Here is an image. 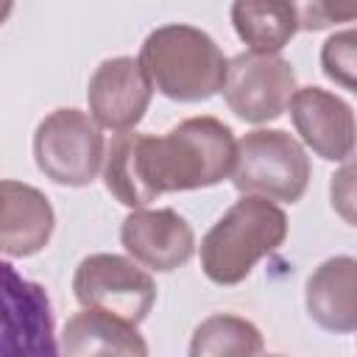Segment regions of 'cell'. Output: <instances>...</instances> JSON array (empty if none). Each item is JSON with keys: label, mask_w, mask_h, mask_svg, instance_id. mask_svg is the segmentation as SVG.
<instances>
[{"label": "cell", "mask_w": 357, "mask_h": 357, "mask_svg": "<svg viewBox=\"0 0 357 357\" xmlns=\"http://www.w3.org/2000/svg\"><path fill=\"white\" fill-rule=\"evenodd\" d=\"M237 139L218 117H187L167 134H114L106 145L103 184L131 212L165 192L215 187L231 176Z\"/></svg>", "instance_id": "6da1fadb"}, {"label": "cell", "mask_w": 357, "mask_h": 357, "mask_svg": "<svg viewBox=\"0 0 357 357\" xmlns=\"http://www.w3.org/2000/svg\"><path fill=\"white\" fill-rule=\"evenodd\" d=\"M139 64L153 89L178 103L209 100L223 92L229 75V59L218 42L184 22L153 28L139 47Z\"/></svg>", "instance_id": "7a4b0ae2"}, {"label": "cell", "mask_w": 357, "mask_h": 357, "mask_svg": "<svg viewBox=\"0 0 357 357\" xmlns=\"http://www.w3.org/2000/svg\"><path fill=\"white\" fill-rule=\"evenodd\" d=\"M287 237V215L268 198L243 195L201 240V268L209 282L240 284L254 265Z\"/></svg>", "instance_id": "3957f363"}, {"label": "cell", "mask_w": 357, "mask_h": 357, "mask_svg": "<svg viewBox=\"0 0 357 357\" xmlns=\"http://www.w3.org/2000/svg\"><path fill=\"white\" fill-rule=\"evenodd\" d=\"M231 184L240 195L298 204L310 184V156L282 128H254L237 139Z\"/></svg>", "instance_id": "277c9868"}, {"label": "cell", "mask_w": 357, "mask_h": 357, "mask_svg": "<svg viewBox=\"0 0 357 357\" xmlns=\"http://www.w3.org/2000/svg\"><path fill=\"white\" fill-rule=\"evenodd\" d=\"M33 159L53 184L86 187L106 162L100 126L81 109H56L33 131Z\"/></svg>", "instance_id": "5b68a950"}, {"label": "cell", "mask_w": 357, "mask_h": 357, "mask_svg": "<svg viewBox=\"0 0 357 357\" xmlns=\"http://www.w3.org/2000/svg\"><path fill=\"white\" fill-rule=\"evenodd\" d=\"M73 293L84 310L139 326L156 301V284L142 265L120 254H89L73 273Z\"/></svg>", "instance_id": "8992f818"}, {"label": "cell", "mask_w": 357, "mask_h": 357, "mask_svg": "<svg viewBox=\"0 0 357 357\" xmlns=\"http://www.w3.org/2000/svg\"><path fill=\"white\" fill-rule=\"evenodd\" d=\"M296 86L293 64L279 53L243 50L229 61L223 98L245 123H271L290 109Z\"/></svg>", "instance_id": "52a82bcc"}, {"label": "cell", "mask_w": 357, "mask_h": 357, "mask_svg": "<svg viewBox=\"0 0 357 357\" xmlns=\"http://www.w3.org/2000/svg\"><path fill=\"white\" fill-rule=\"evenodd\" d=\"M3 357H61L45 287L11 262H3Z\"/></svg>", "instance_id": "ba28073f"}, {"label": "cell", "mask_w": 357, "mask_h": 357, "mask_svg": "<svg viewBox=\"0 0 357 357\" xmlns=\"http://www.w3.org/2000/svg\"><path fill=\"white\" fill-rule=\"evenodd\" d=\"M153 84L139 59L114 56L98 64L86 86L89 114L100 128L114 134L134 131L151 106Z\"/></svg>", "instance_id": "9c48e42d"}, {"label": "cell", "mask_w": 357, "mask_h": 357, "mask_svg": "<svg viewBox=\"0 0 357 357\" xmlns=\"http://www.w3.org/2000/svg\"><path fill=\"white\" fill-rule=\"evenodd\" d=\"M120 243L128 257L156 273L187 265L195 254V234L176 209H134L120 226Z\"/></svg>", "instance_id": "30bf717a"}, {"label": "cell", "mask_w": 357, "mask_h": 357, "mask_svg": "<svg viewBox=\"0 0 357 357\" xmlns=\"http://www.w3.org/2000/svg\"><path fill=\"white\" fill-rule=\"evenodd\" d=\"M290 117L301 142L326 162H346L357 145L354 109L321 86H298L290 100Z\"/></svg>", "instance_id": "8fae6325"}, {"label": "cell", "mask_w": 357, "mask_h": 357, "mask_svg": "<svg viewBox=\"0 0 357 357\" xmlns=\"http://www.w3.org/2000/svg\"><path fill=\"white\" fill-rule=\"evenodd\" d=\"M307 315L332 335H349L357 329V257L324 259L304 284Z\"/></svg>", "instance_id": "7c38bea8"}, {"label": "cell", "mask_w": 357, "mask_h": 357, "mask_svg": "<svg viewBox=\"0 0 357 357\" xmlns=\"http://www.w3.org/2000/svg\"><path fill=\"white\" fill-rule=\"evenodd\" d=\"M3 192V218H0V248L6 259H22L39 254L53 234L56 215L45 192L31 184L6 178Z\"/></svg>", "instance_id": "4fadbf2b"}, {"label": "cell", "mask_w": 357, "mask_h": 357, "mask_svg": "<svg viewBox=\"0 0 357 357\" xmlns=\"http://www.w3.org/2000/svg\"><path fill=\"white\" fill-rule=\"evenodd\" d=\"M61 357H151L134 324L98 310H81L61 329Z\"/></svg>", "instance_id": "5bb4252c"}, {"label": "cell", "mask_w": 357, "mask_h": 357, "mask_svg": "<svg viewBox=\"0 0 357 357\" xmlns=\"http://www.w3.org/2000/svg\"><path fill=\"white\" fill-rule=\"evenodd\" d=\"M231 25L248 50L257 53H279L301 31L298 6L279 0H237L231 6Z\"/></svg>", "instance_id": "9a60e30c"}, {"label": "cell", "mask_w": 357, "mask_h": 357, "mask_svg": "<svg viewBox=\"0 0 357 357\" xmlns=\"http://www.w3.org/2000/svg\"><path fill=\"white\" fill-rule=\"evenodd\" d=\"M262 332L243 315L215 312L190 337V357H262Z\"/></svg>", "instance_id": "2e32d148"}, {"label": "cell", "mask_w": 357, "mask_h": 357, "mask_svg": "<svg viewBox=\"0 0 357 357\" xmlns=\"http://www.w3.org/2000/svg\"><path fill=\"white\" fill-rule=\"evenodd\" d=\"M321 70L332 84L357 95V25L335 31L321 45Z\"/></svg>", "instance_id": "e0dca14e"}, {"label": "cell", "mask_w": 357, "mask_h": 357, "mask_svg": "<svg viewBox=\"0 0 357 357\" xmlns=\"http://www.w3.org/2000/svg\"><path fill=\"white\" fill-rule=\"evenodd\" d=\"M329 201L335 215L357 229V153H351L329 178Z\"/></svg>", "instance_id": "ac0fdd59"}, {"label": "cell", "mask_w": 357, "mask_h": 357, "mask_svg": "<svg viewBox=\"0 0 357 357\" xmlns=\"http://www.w3.org/2000/svg\"><path fill=\"white\" fill-rule=\"evenodd\" d=\"M357 20V3H304L298 6V22L304 31H321L335 22Z\"/></svg>", "instance_id": "d6986e66"}, {"label": "cell", "mask_w": 357, "mask_h": 357, "mask_svg": "<svg viewBox=\"0 0 357 357\" xmlns=\"http://www.w3.org/2000/svg\"><path fill=\"white\" fill-rule=\"evenodd\" d=\"M268 357H284V354H268Z\"/></svg>", "instance_id": "ffe728a7"}]
</instances>
